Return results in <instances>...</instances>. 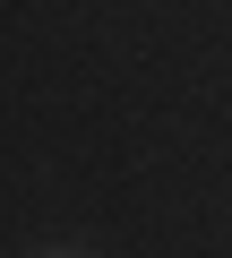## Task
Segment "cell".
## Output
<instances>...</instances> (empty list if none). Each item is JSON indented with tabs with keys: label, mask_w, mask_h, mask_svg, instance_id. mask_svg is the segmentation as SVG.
Segmentation results:
<instances>
[{
	"label": "cell",
	"mask_w": 232,
	"mask_h": 258,
	"mask_svg": "<svg viewBox=\"0 0 232 258\" xmlns=\"http://www.w3.org/2000/svg\"><path fill=\"white\" fill-rule=\"evenodd\" d=\"M52 258H78V249H52Z\"/></svg>",
	"instance_id": "1"
}]
</instances>
